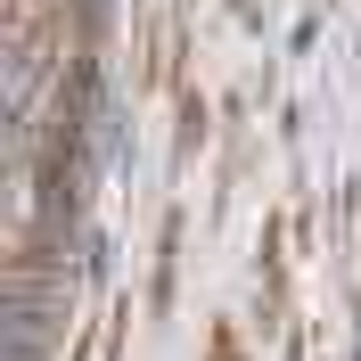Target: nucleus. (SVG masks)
<instances>
[{"mask_svg":"<svg viewBox=\"0 0 361 361\" xmlns=\"http://www.w3.org/2000/svg\"><path fill=\"white\" fill-rule=\"evenodd\" d=\"M205 361H247V353H238V329H214V345H205Z\"/></svg>","mask_w":361,"mask_h":361,"instance_id":"obj_1","label":"nucleus"}]
</instances>
